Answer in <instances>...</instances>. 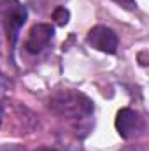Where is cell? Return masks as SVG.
<instances>
[{"mask_svg": "<svg viewBox=\"0 0 149 151\" xmlns=\"http://www.w3.org/2000/svg\"><path fill=\"white\" fill-rule=\"evenodd\" d=\"M49 109L62 118L81 119L93 114V102L84 93L74 90H62L49 99Z\"/></svg>", "mask_w": 149, "mask_h": 151, "instance_id": "obj_1", "label": "cell"}, {"mask_svg": "<svg viewBox=\"0 0 149 151\" xmlns=\"http://www.w3.org/2000/svg\"><path fill=\"white\" fill-rule=\"evenodd\" d=\"M116 130L123 139H137L146 132V119L139 111L125 107L116 116Z\"/></svg>", "mask_w": 149, "mask_h": 151, "instance_id": "obj_2", "label": "cell"}, {"mask_svg": "<svg viewBox=\"0 0 149 151\" xmlns=\"http://www.w3.org/2000/svg\"><path fill=\"white\" fill-rule=\"evenodd\" d=\"M2 18H4V25L7 30V37L11 40V46H14L19 28L27 21V9L18 0H5L2 7Z\"/></svg>", "mask_w": 149, "mask_h": 151, "instance_id": "obj_3", "label": "cell"}, {"mask_svg": "<svg viewBox=\"0 0 149 151\" xmlns=\"http://www.w3.org/2000/svg\"><path fill=\"white\" fill-rule=\"evenodd\" d=\"M88 42L91 47L107 53V55H114L117 51V35L107 27H93L88 32Z\"/></svg>", "mask_w": 149, "mask_h": 151, "instance_id": "obj_4", "label": "cell"}, {"mask_svg": "<svg viewBox=\"0 0 149 151\" xmlns=\"http://www.w3.org/2000/svg\"><path fill=\"white\" fill-rule=\"evenodd\" d=\"M53 34H54V28L51 25H46V23L34 25L30 34H28L27 42H25L27 51L32 53V55H39L44 47H47V44L53 39Z\"/></svg>", "mask_w": 149, "mask_h": 151, "instance_id": "obj_5", "label": "cell"}, {"mask_svg": "<svg viewBox=\"0 0 149 151\" xmlns=\"http://www.w3.org/2000/svg\"><path fill=\"white\" fill-rule=\"evenodd\" d=\"M69 18H70V12H69L65 7H56L54 12H53V19H54V23L60 25V27L67 25V23H69Z\"/></svg>", "mask_w": 149, "mask_h": 151, "instance_id": "obj_6", "label": "cell"}, {"mask_svg": "<svg viewBox=\"0 0 149 151\" xmlns=\"http://www.w3.org/2000/svg\"><path fill=\"white\" fill-rule=\"evenodd\" d=\"M112 2H116L117 5H121V7H125V9H135L137 7V2L135 0H112Z\"/></svg>", "mask_w": 149, "mask_h": 151, "instance_id": "obj_7", "label": "cell"}, {"mask_svg": "<svg viewBox=\"0 0 149 151\" xmlns=\"http://www.w3.org/2000/svg\"><path fill=\"white\" fill-rule=\"evenodd\" d=\"M0 151H25L21 146H18V144H11V146H2Z\"/></svg>", "mask_w": 149, "mask_h": 151, "instance_id": "obj_8", "label": "cell"}, {"mask_svg": "<svg viewBox=\"0 0 149 151\" xmlns=\"http://www.w3.org/2000/svg\"><path fill=\"white\" fill-rule=\"evenodd\" d=\"M9 84H11V83H9V79H7V77H4V74H0V91H2V90H5Z\"/></svg>", "mask_w": 149, "mask_h": 151, "instance_id": "obj_9", "label": "cell"}, {"mask_svg": "<svg viewBox=\"0 0 149 151\" xmlns=\"http://www.w3.org/2000/svg\"><path fill=\"white\" fill-rule=\"evenodd\" d=\"M35 151H56V150H53V148H39Z\"/></svg>", "mask_w": 149, "mask_h": 151, "instance_id": "obj_10", "label": "cell"}, {"mask_svg": "<svg viewBox=\"0 0 149 151\" xmlns=\"http://www.w3.org/2000/svg\"><path fill=\"white\" fill-rule=\"evenodd\" d=\"M0 119H2V102H0Z\"/></svg>", "mask_w": 149, "mask_h": 151, "instance_id": "obj_11", "label": "cell"}]
</instances>
